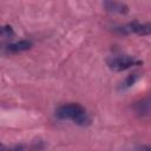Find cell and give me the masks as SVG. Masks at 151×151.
<instances>
[{
	"label": "cell",
	"mask_w": 151,
	"mask_h": 151,
	"mask_svg": "<svg viewBox=\"0 0 151 151\" xmlns=\"http://www.w3.org/2000/svg\"><path fill=\"white\" fill-rule=\"evenodd\" d=\"M107 63V66L113 70V71H117V72H120V71H125V70H129L133 66H137V65H140L142 61L136 59L134 57H131V55H114V57H111L106 60Z\"/></svg>",
	"instance_id": "2"
},
{
	"label": "cell",
	"mask_w": 151,
	"mask_h": 151,
	"mask_svg": "<svg viewBox=\"0 0 151 151\" xmlns=\"http://www.w3.org/2000/svg\"><path fill=\"white\" fill-rule=\"evenodd\" d=\"M13 34H14V32H13V28H12L11 26L7 25V26H4V27H2V35H4V37H8V38H9V37H12Z\"/></svg>",
	"instance_id": "7"
},
{
	"label": "cell",
	"mask_w": 151,
	"mask_h": 151,
	"mask_svg": "<svg viewBox=\"0 0 151 151\" xmlns=\"http://www.w3.org/2000/svg\"><path fill=\"white\" fill-rule=\"evenodd\" d=\"M104 7L106 8V11L118 14H126L129 12V7L117 0H104Z\"/></svg>",
	"instance_id": "4"
},
{
	"label": "cell",
	"mask_w": 151,
	"mask_h": 151,
	"mask_svg": "<svg viewBox=\"0 0 151 151\" xmlns=\"http://www.w3.org/2000/svg\"><path fill=\"white\" fill-rule=\"evenodd\" d=\"M116 32L120 34H137V35H147L151 34V24L150 22H139V21H131L114 28Z\"/></svg>",
	"instance_id": "3"
},
{
	"label": "cell",
	"mask_w": 151,
	"mask_h": 151,
	"mask_svg": "<svg viewBox=\"0 0 151 151\" xmlns=\"http://www.w3.org/2000/svg\"><path fill=\"white\" fill-rule=\"evenodd\" d=\"M137 80V74H130L126 77L125 81H124V87H130L132 86Z\"/></svg>",
	"instance_id": "6"
},
{
	"label": "cell",
	"mask_w": 151,
	"mask_h": 151,
	"mask_svg": "<svg viewBox=\"0 0 151 151\" xmlns=\"http://www.w3.org/2000/svg\"><path fill=\"white\" fill-rule=\"evenodd\" d=\"M55 117L60 120H72L77 125L85 126L90 124V117L86 109L78 103L60 105L55 110Z\"/></svg>",
	"instance_id": "1"
},
{
	"label": "cell",
	"mask_w": 151,
	"mask_h": 151,
	"mask_svg": "<svg viewBox=\"0 0 151 151\" xmlns=\"http://www.w3.org/2000/svg\"><path fill=\"white\" fill-rule=\"evenodd\" d=\"M32 46H33V42L31 40L22 39V40H19V41H15V42L9 44L6 47V51L8 53H20V52H24V51L29 50Z\"/></svg>",
	"instance_id": "5"
}]
</instances>
